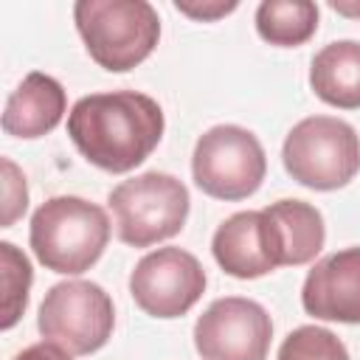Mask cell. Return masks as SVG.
<instances>
[{
    "instance_id": "cell-2",
    "label": "cell",
    "mask_w": 360,
    "mask_h": 360,
    "mask_svg": "<svg viewBox=\"0 0 360 360\" xmlns=\"http://www.w3.org/2000/svg\"><path fill=\"white\" fill-rule=\"evenodd\" d=\"M28 242L39 264L79 276L101 259L110 242V219L101 205L84 197H51L34 211Z\"/></svg>"
},
{
    "instance_id": "cell-16",
    "label": "cell",
    "mask_w": 360,
    "mask_h": 360,
    "mask_svg": "<svg viewBox=\"0 0 360 360\" xmlns=\"http://www.w3.org/2000/svg\"><path fill=\"white\" fill-rule=\"evenodd\" d=\"M0 267H3V329H11L28 304V290L34 281L31 262L11 242H0Z\"/></svg>"
},
{
    "instance_id": "cell-12",
    "label": "cell",
    "mask_w": 360,
    "mask_h": 360,
    "mask_svg": "<svg viewBox=\"0 0 360 360\" xmlns=\"http://www.w3.org/2000/svg\"><path fill=\"white\" fill-rule=\"evenodd\" d=\"M68 107L65 87L48 73H28L8 96L3 129L14 138H42L59 127Z\"/></svg>"
},
{
    "instance_id": "cell-17",
    "label": "cell",
    "mask_w": 360,
    "mask_h": 360,
    "mask_svg": "<svg viewBox=\"0 0 360 360\" xmlns=\"http://www.w3.org/2000/svg\"><path fill=\"white\" fill-rule=\"evenodd\" d=\"M276 360H349L343 340L323 326H298L278 346Z\"/></svg>"
},
{
    "instance_id": "cell-6",
    "label": "cell",
    "mask_w": 360,
    "mask_h": 360,
    "mask_svg": "<svg viewBox=\"0 0 360 360\" xmlns=\"http://www.w3.org/2000/svg\"><path fill=\"white\" fill-rule=\"evenodd\" d=\"M37 326L48 343H56L68 354H93L112 335V298L96 281H59L45 292Z\"/></svg>"
},
{
    "instance_id": "cell-5",
    "label": "cell",
    "mask_w": 360,
    "mask_h": 360,
    "mask_svg": "<svg viewBox=\"0 0 360 360\" xmlns=\"http://www.w3.org/2000/svg\"><path fill=\"white\" fill-rule=\"evenodd\" d=\"M115 214L118 239L149 248L183 231L188 217V188L169 172H143L118 183L107 197Z\"/></svg>"
},
{
    "instance_id": "cell-21",
    "label": "cell",
    "mask_w": 360,
    "mask_h": 360,
    "mask_svg": "<svg viewBox=\"0 0 360 360\" xmlns=\"http://www.w3.org/2000/svg\"><path fill=\"white\" fill-rule=\"evenodd\" d=\"M338 14H346V17H360V3H346V0H332L329 3Z\"/></svg>"
},
{
    "instance_id": "cell-7",
    "label": "cell",
    "mask_w": 360,
    "mask_h": 360,
    "mask_svg": "<svg viewBox=\"0 0 360 360\" xmlns=\"http://www.w3.org/2000/svg\"><path fill=\"white\" fill-rule=\"evenodd\" d=\"M267 158L259 138L236 124L211 127L197 138L191 174L200 191L217 200H245L259 191Z\"/></svg>"
},
{
    "instance_id": "cell-9",
    "label": "cell",
    "mask_w": 360,
    "mask_h": 360,
    "mask_svg": "<svg viewBox=\"0 0 360 360\" xmlns=\"http://www.w3.org/2000/svg\"><path fill=\"white\" fill-rule=\"evenodd\" d=\"M129 292L146 315L180 318L205 292V270L183 248H158L135 264Z\"/></svg>"
},
{
    "instance_id": "cell-13",
    "label": "cell",
    "mask_w": 360,
    "mask_h": 360,
    "mask_svg": "<svg viewBox=\"0 0 360 360\" xmlns=\"http://www.w3.org/2000/svg\"><path fill=\"white\" fill-rule=\"evenodd\" d=\"M309 87L315 96L340 110L360 107V42L338 39L312 56Z\"/></svg>"
},
{
    "instance_id": "cell-8",
    "label": "cell",
    "mask_w": 360,
    "mask_h": 360,
    "mask_svg": "<svg viewBox=\"0 0 360 360\" xmlns=\"http://www.w3.org/2000/svg\"><path fill=\"white\" fill-rule=\"evenodd\" d=\"M273 321L259 301L217 298L194 323V346L202 360H264Z\"/></svg>"
},
{
    "instance_id": "cell-10",
    "label": "cell",
    "mask_w": 360,
    "mask_h": 360,
    "mask_svg": "<svg viewBox=\"0 0 360 360\" xmlns=\"http://www.w3.org/2000/svg\"><path fill=\"white\" fill-rule=\"evenodd\" d=\"M211 253L217 264L233 278H259L276 267H284L281 236L264 208L228 217L214 231Z\"/></svg>"
},
{
    "instance_id": "cell-11",
    "label": "cell",
    "mask_w": 360,
    "mask_h": 360,
    "mask_svg": "<svg viewBox=\"0 0 360 360\" xmlns=\"http://www.w3.org/2000/svg\"><path fill=\"white\" fill-rule=\"evenodd\" d=\"M301 304L309 315L338 323H360V248H343L307 273Z\"/></svg>"
},
{
    "instance_id": "cell-20",
    "label": "cell",
    "mask_w": 360,
    "mask_h": 360,
    "mask_svg": "<svg viewBox=\"0 0 360 360\" xmlns=\"http://www.w3.org/2000/svg\"><path fill=\"white\" fill-rule=\"evenodd\" d=\"M14 360H70V354L65 349H59L56 343H34V346H25Z\"/></svg>"
},
{
    "instance_id": "cell-4",
    "label": "cell",
    "mask_w": 360,
    "mask_h": 360,
    "mask_svg": "<svg viewBox=\"0 0 360 360\" xmlns=\"http://www.w3.org/2000/svg\"><path fill=\"white\" fill-rule=\"evenodd\" d=\"M281 160L295 183L332 191L360 172V138L343 118L309 115L287 132Z\"/></svg>"
},
{
    "instance_id": "cell-1",
    "label": "cell",
    "mask_w": 360,
    "mask_h": 360,
    "mask_svg": "<svg viewBox=\"0 0 360 360\" xmlns=\"http://www.w3.org/2000/svg\"><path fill=\"white\" fill-rule=\"evenodd\" d=\"M160 104L138 90L82 96L68 112V135L84 160L124 174L143 163L163 138Z\"/></svg>"
},
{
    "instance_id": "cell-19",
    "label": "cell",
    "mask_w": 360,
    "mask_h": 360,
    "mask_svg": "<svg viewBox=\"0 0 360 360\" xmlns=\"http://www.w3.org/2000/svg\"><path fill=\"white\" fill-rule=\"evenodd\" d=\"M174 8L191 20H202V22H211V20H219L231 11L239 8L236 0H211V3H188V0H174Z\"/></svg>"
},
{
    "instance_id": "cell-3",
    "label": "cell",
    "mask_w": 360,
    "mask_h": 360,
    "mask_svg": "<svg viewBox=\"0 0 360 360\" xmlns=\"http://www.w3.org/2000/svg\"><path fill=\"white\" fill-rule=\"evenodd\" d=\"M73 20L90 59L110 73L132 70L160 39V17L146 0H79Z\"/></svg>"
},
{
    "instance_id": "cell-18",
    "label": "cell",
    "mask_w": 360,
    "mask_h": 360,
    "mask_svg": "<svg viewBox=\"0 0 360 360\" xmlns=\"http://www.w3.org/2000/svg\"><path fill=\"white\" fill-rule=\"evenodd\" d=\"M0 166H3V219H0V225L11 228L17 222V217H22V211L28 208V186H25L22 172L14 166V160L3 158Z\"/></svg>"
},
{
    "instance_id": "cell-15",
    "label": "cell",
    "mask_w": 360,
    "mask_h": 360,
    "mask_svg": "<svg viewBox=\"0 0 360 360\" xmlns=\"http://www.w3.org/2000/svg\"><path fill=\"white\" fill-rule=\"evenodd\" d=\"M318 28V6L312 0H264L256 8V31L278 48L304 45Z\"/></svg>"
},
{
    "instance_id": "cell-14",
    "label": "cell",
    "mask_w": 360,
    "mask_h": 360,
    "mask_svg": "<svg viewBox=\"0 0 360 360\" xmlns=\"http://www.w3.org/2000/svg\"><path fill=\"white\" fill-rule=\"evenodd\" d=\"M270 219L278 228L281 250H284V267H298L312 262L326 239L323 217L315 205L304 200H278L264 208Z\"/></svg>"
}]
</instances>
